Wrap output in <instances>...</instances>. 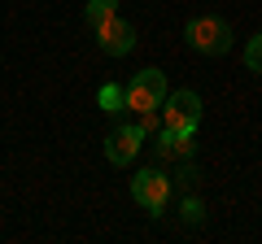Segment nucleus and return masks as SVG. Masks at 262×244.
I'll return each instance as SVG.
<instances>
[{
  "mask_svg": "<svg viewBox=\"0 0 262 244\" xmlns=\"http://www.w3.org/2000/svg\"><path fill=\"white\" fill-rule=\"evenodd\" d=\"M162 101H166V75L153 70V66L149 70H136L131 83L122 87V105H127L136 118H140V113H158Z\"/></svg>",
  "mask_w": 262,
  "mask_h": 244,
  "instance_id": "1",
  "label": "nucleus"
},
{
  "mask_svg": "<svg viewBox=\"0 0 262 244\" xmlns=\"http://www.w3.org/2000/svg\"><path fill=\"white\" fill-rule=\"evenodd\" d=\"M162 127H170V131H196V122H201V96L192 92V87H179V92H166V101H162L158 109Z\"/></svg>",
  "mask_w": 262,
  "mask_h": 244,
  "instance_id": "2",
  "label": "nucleus"
},
{
  "mask_svg": "<svg viewBox=\"0 0 262 244\" xmlns=\"http://www.w3.org/2000/svg\"><path fill=\"white\" fill-rule=\"evenodd\" d=\"M184 35L201 57H223L227 48H232V27H227L223 18H192Z\"/></svg>",
  "mask_w": 262,
  "mask_h": 244,
  "instance_id": "3",
  "label": "nucleus"
},
{
  "mask_svg": "<svg viewBox=\"0 0 262 244\" xmlns=\"http://www.w3.org/2000/svg\"><path fill=\"white\" fill-rule=\"evenodd\" d=\"M131 197H136L140 209H149V218H158L166 209V197H170V175L166 170H140L131 179Z\"/></svg>",
  "mask_w": 262,
  "mask_h": 244,
  "instance_id": "4",
  "label": "nucleus"
},
{
  "mask_svg": "<svg viewBox=\"0 0 262 244\" xmlns=\"http://www.w3.org/2000/svg\"><path fill=\"white\" fill-rule=\"evenodd\" d=\"M92 31H96V44H101L105 57H127L131 48H136V27H131V22H122L118 13L101 18Z\"/></svg>",
  "mask_w": 262,
  "mask_h": 244,
  "instance_id": "5",
  "label": "nucleus"
},
{
  "mask_svg": "<svg viewBox=\"0 0 262 244\" xmlns=\"http://www.w3.org/2000/svg\"><path fill=\"white\" fill-rule=\"evenodd\" d=\"M140 144H144L140 122H118V127L105 135V157H110V166H127V161H136Z\"/></svg>",
  "mask_w": 262,
  "mask_h": 244,
  "instance_id": "6",
  "label": "nucleus"
},
{
  "mask_svg": "<svg viewBox=\"0 0 262 244\" xmlns=\"http://www.w3.org/2000/svg\"><path fill=\"white\" fill-rule=\"evenodd\" d=\"M153 153H158V157H179V161H184V157H192V153H196V144H192V135H188V131H170V127H162Z\"/></svg>",
  "mask_w": 262,
  "mask_h": 244,
  "instance_id": "7",
  "label": "nucleus"
},
{
  "mask_svg": "<svg viewBox=\"0 0 262 244\" xmlns=\"http://www.w3.org/2000/svg\"><path fill=\"white\" fill-rule=\"evenodd\" d=\"M96 101H101V109L110 113V118H118V113L127 109V105H122V87H118V83H105L101 92H96Z\"/></svg>",
  "mask_w": 262,
  "mask_h": 244,
  "instance_id": "8",
  "label": "nucleus"
},
{
  "mask_svg": "<svg viewBox=\"0 0 262 244\" xmlns=\"http://www.w3.org/2000/svg\"><path fill=\"white\" fill-rule=\"evenodd\" d=\"M179 218H184V223H206V205H201V197H184L179 201Z\"/></svg>",
  "mask_w": 262,
  "mask_h": 244,
  "instance_id": "9",
  "label": "nucleus"
},
{
  "mask_svg": "<svg viewBox=\"0 0 262 244\" xmlns=\"http://www.w3.org/2000/svg\"><path fill=\"white\" fill-rule=\"evenodd\" d=\"M114 9H118V0H88L83 18H88V27H96V22H101V18H110Z\"/></svg>",
  "mask_w": 262,
  "mask_h": 244,
  "instance_id": "10",
  "label": "nucleus"
},
{
  "mask_svg": "<svg viewBox=\"0 0 262 244\" xmlns=\"http://www.w3.org/2000/svg\"><path fill=\"white\" fill-rule=\"evenodd\" d=\"M245 66H249L253 75H262V35L249 39V48H245Z\"/></svg>",
  "mask_w": 262,
  "mask_h": 244,
  "instance_id": "11",
  "label": "nucleus"
}]
</instances>
